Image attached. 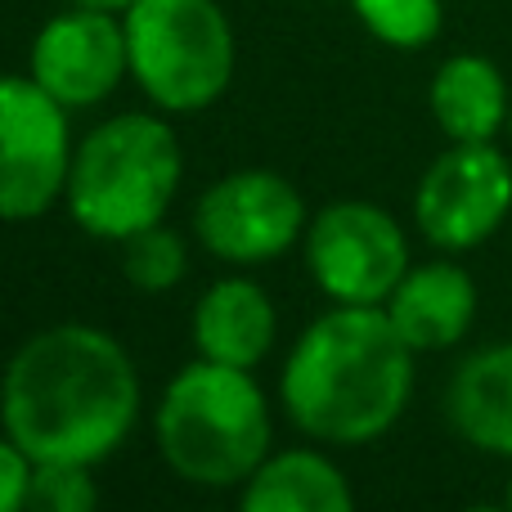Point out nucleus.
<instances>
[{"instance_id":"nucleus-10","label":"nucleus","mask_w":512,"mask_h":512,"mask_svg":"<svg viewBox=\"0 0 512 512\" xmlns=\"http://www.w3.org/2000/svg\"><path fill=\"white\" fill-rule=\"evenodd\" d=\"M27 77L63 108H95L131 77L126 27L117 14L68 5L36 32Z\"/></svg>"},{"instance_id":"nucleus-9","label":"nucleus","mask_w":512,"mask_h":512,"mask_svg":"<svg viewBox=\"0 0 512 512\" xmlns=\"http://www.w3.org/2000/svg\"><path fill=\"white\" fill-rule=\"evenodd\" d=\"M512 162L490 144H450L423 171L414 194V221L441 252H472L508 221Z\"/></svg>"},{"instance_id":"nucleus-7","label":"nucleus","mask_w":512,"mask_h":512,"mask_svg":"<svg viewBox=\"0 0 512 512\" xmlns=\"http://www.w3.org/2000/svg\"><path fill=\"white\" fill-rule=\"evenodd\" d=\"M68 108L32 77L0 72V221H36L68 189Z\"/></svg>"},{"instance_id":"nucleus-11","label":"nucleus","mask_w":512,"mask_h":512,"mask_svg":"<svg viewBox=\"0 0 512 512\" xmlns=\"http://www.w3.org/2000/svg\"><path fill=\"white\" fill-rule=\"evenodd\" d=\"M382 310L396 324V333L414 346V355L450 351L454 342L468 337L477 319V283L454 261L409 265V274L396 283Z\"/></svg>"},{"instance_id":"nucleus-6","label":"nucleus","mask_w":512,"mask_h":512,"mask_svg":"<svg viewBox=\"0 0 512 512\" xmlns=\"http://www.w3.org/2000/svg\"><path fill=\"white\" fill-rule=\"evenodd\" d=\"M301 248L315 288L337 306H387L409 274V239L400 221L360 198L319 207Z\"/></svg>"},{"instance_id":"nucleus-22","label":"nucleus","mask_w":512,"mask_h":512,"mask_svg":"<svg viewBox=\"0 0 512 512\" xmlns=\"http://www.w3.org/2000/svg\"><path fill=\"white\" fill-rule=\"evenodd\" d=\"M504 508L512 512V477H508V495H504Z\"/></svg>"},{"instance_id":"nucleus-12","label":"nucleus","mask_w":512,"mask_h":512,"mask_svg":"<svg viewBox=\"0 0 512 512\" xmlns=\"http://www.w3.org/2000/svg\"><path fill=\"white\" fill-rule=\"evenodd\" d=\"M189 333H194V351L203 360L230 364V369H256L279 337V315H274V301L261 283L230 274L198 297Z\"/></svg>"},{"instance_id":"nucleus-14","label":"nucleus","mask_w":512,"mask_h":512,"mask_svg":"<svg viewBox=\"0 0 512 512\" xmlns=\"http://www.w3.org/2000/svg\"><path fill=\"white\" fill-rule=\"evenodd\" d=\"M427 104L450 144H490L508 131L512 90L486 54H450L427 86Z\"/></svg>"},{"instance_id":"nucleus-23","label":"nucleus","mask_w":512,"mask_h":512,"mask_svg":"<svg viewBox=\"0 0 512 512\" xmlns=\"http://www.w3.org/2000/svg\"><path fill=\"white\" fill-rule=\"evenodd\" d=\"M508 135H512V113H508Z\"/></svg>"},{"instance_id":"nucleus-18","label":"nucleus","mask_w":512,"mask_h":512,"mask_svg":"<svg viewBox=\"0 0 512 512\" xmlns=\"http://www.w3.org/2000/svg\"><path fill=\"white\" fill-rule=\"evenodd\" d=\"M23 512H99L95 468H86V463H36Z\"/></svg>"},{"instance_id":"nucleus-15","label":"nucleus","mask_w":512,"mask_h":512,"mask_svg":"<svg viewBox=\"0 0 512 512\" xmlns=\"http://www.w3.org/2000/svg\"><path fill=\"white\" fill-rule=\"evenodd\" d=\"M239 512H355V495L328 454L279 450L243 481Z\"/></svg>"},{"instance_id":"nucleus-4","label":"nucleus","mask_w":512,"mask_h":512,"mask_svg":"<svg viewBox=\"0 0 512 512\" xmlns=\"http://www.w3.org/2000/svg\"><path fill=\"white\" fill-rule=\"evenodd\" d=\"M180 176L185 153L167 117L117 113L77 144L63 203L86 234L126 243L167 221Z\"/></svg>"},{"instance_id":"nucleus-13","label":"nucleus","mask_w":512,"mask_h":512,"mask_svg":"<svg viewBox=\"0 0 512 512\" xmlns=\"http://www.w3.org/2000/svg\"><path fill=\"white\" fill-rule=\"evenodd\" d=\"M445 414L472 450L512 459V342L481 346L454 369Z\"/></svg>"},{"instance_id":"nucleus-19","label":"nucleus","mask_w":512,"mask_h":512,"mask_svg":"<svg viewBox=\"0 0 512 512\" xmlns=\"http://www.w3.org/2000/svg\"><path fill=\"white\" fill-rule=\"evenodd\" d=\"M32 468L36 463L0 432V512H23L27 490H32Z\"/></svg>"},{"instance_id":"nucleus-2","label":"nucleus","mask_w":512,"mask_h":512,"mask_svg":"<svg viewBox=\"0 0 512 512\" xmlns=\"http://www.w3.org/2000/svg\"><path fill=\"white\" fill-rule=\"evenodd\" d=\"M414 396V346L382 306H333L306 324L283 360L279 400L319 445H369L400 423Z\"/></svg>"},{"instance_id":"nucleus-1","label":"nucleus","mask_w":512,"mask_h":512,"mask_svg":"<svg viewBox=\"0 0 512 512\" xmlns=\"http://www.w3.org/2000/svg\"><path fill=\"white\" fill-rule=\"evenodd\" d=\"M140 418V373L113 333L54 324L32 333L0 373V427L32 463L99 468Z\"/></svg>"},{"instance_id":"nucleus-16","label":"nucleus","mask_w":512,"mask_h":512,"mask_svg":"<svg viewBox=\"0 0 512 512\" xmlns=\"http://www.w3.org/2000/svg\"><path fill=\"white\" fill-rule=\"evenodd\" d=\"M351 9L364 32L391 50H423L441 36L445 23L441 0H351Z\"/></svg>"},{"instance_id":"nucleus-20","label":"nucleus","mask_w":512,"mask_h":512,"mask_svg":"<svg viewBox=\"0 0 512 512\" xmlns=\"http://www.w3.org/2000/svg\"><path fill=\"white\" fill-rule=\"evenodd\" d=\"M68 5H77V9H99V14H117V18H122L126 9L135 5V0H68Z\"/></svg>"},{"instance_id":"nucleus-5","label":"nucleus","mask_w":512,"mask_h":512,"mask_svg":"<svg viewBox=\"0 0 512 512\" xmlns=\"http://www.w3.org/2000/svg\"><path fill=\"white\" fill-rule=\"evenodd\" d=\"M122 27L131 77L153 108L203 113L230 90L239 41L221 0H135Z\"/></svg>"},{"instance_id":"nucleus-8","label":"nucleus","mask_w":512,"mask_h":512,"mask_svg":"<svg viewBox=\"0 0 512 512\" xmlns=\"http://www.w3.org/2000/svg\"><path fill=\"white\" fill-rule=\"evenodd\" d=\"M306 198L274 171H230L194 203V234L216 261L261 265L306 239Z\"/></svg>"},{"instance_id":"nucleus-3","label":"nucleus","mask_w":512,"mask_h":512,"mask_svg":"<svg viewBox=\"0 0 512 512\" xmlns=\"http://www.w3.org/2000/svg\"><path fill=\"white\" fill-rule=\"evenodd\" d=\"M158 454L189 486H243L274 445V414L252 369L198 355L153 409Z\"/></svg>"},{"instance_id":"nucleus-17","label":"nucleus","mask_w":512,"mask_h":512,"mask_svg":"<svg viewBox=\"0 0 512 512\" xmlns=\"http://www.w3.org/2000/svg\"><path fill=\"white\" fill-rule=\"evenodd\" d=\"M189 270V248L167 221L122 243V274L140 292H171Z\"/></svg>"},{"instance_id":"nucleus-21","label":"nucleus","mask_w":512,"mask_h":512,"mask_svg":"<svg viewBox=\"0 0 512 512\" xmlns=\"http://www.w3.org/2000/svg\"><path fill=\"white\" fill-rule=\"evenodd\" d=\"M463 512H508V508H490V504H477V508H463Z\"/></svg>"}]
</instances>
